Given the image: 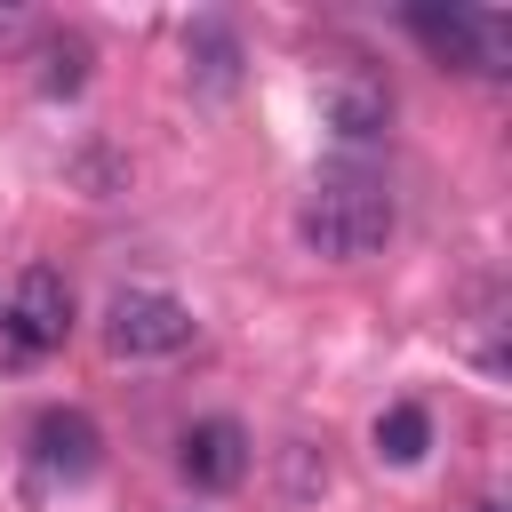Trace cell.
<instances>
[{"mask_svg":"<svg viewBox=\"0 0 512 512\" xmlns=\"http://www.w3.org/2000/svg\"><path fill=\"white\" fill-rule=\"evenodd\" d=\"M328 128H336V144H376L384 136V120H392V88L368 72V64H344L336 80H328Z\"/></svg>","mask_w":512,"mask_h":512,"instance_id":"cell-6","label":"cell"},{"mask_svg":"<svg viewBox=\"0 0 512 512\" xmlns=\"http://www.w3.org/2000/svg\"><path fill=\"white\" fill-rule=\"evenodd\" d=\"M424 448H432V416H424L416 400H392V408L376 416V456H384V464H416Z\"/></svg>","mask_w":512,"mask_h":512,"instance_id":"cell-9","label":"cell"},{"mask_svg":"<svg viewBox=\"0 0 512 512\" xmlns=\"http://www.w3.org/2000/svg\"><path fill=\"white\" fill-rule=\"evenodd\" d=\"M80 80H88V40L80 32H40V88L72 96Z\"/></svg>","mask_w":512,"mask_h":512,"instance_id":"cell-10","label":"cell"},{"mask_svg":"<svg viewBox=\"0 0 512 512\" xmlns=\"http://www.w3.org/2000/svg\"><path fill=\"white\" fill-rule=\"evenodd\" d=\"M464 512H504V504H496V496H480V504H464Z\"/></svg>","mask_w":512,"mask_h":512,"instance_id":"cell-12","label":"cell"},{"mask_svg":"<svg viewBox=\"0 0 512 512\" xmlns=\"http://www.w3.org/2000/svg\"><path fill=\"white\" fill-rule=\"evenodd\" d=\"M64 336H72V288L48 264H24L16 288H8V304H0V360L24 368L40 352H56Z\"/></svg>","mask_w":512,"mask_h":512,"instance_id":"cell-2","label":"cell"},{"mask_svg":"<svg viewBox=\"0 0 512 512\" xmlns=\"http://www.w3.org/2000/svg\"><path fill=\"white\" fill-rule=\"evenodd\" d=\"M24 464L40 488H80L104 464V432L88 424V408H40L24 432Z\"/></svg>","mask_w":512,"mask_h":512,"instance_id":"cell-5","label":"cell"},{"mask_svg":"<svg viewBox=\"0 0 512 512\" xmlns=\"http://www.w3.org/2000/svg\"><path fill=\"white\" fill-rule=\"evenodd\" d=\"M24 32H32V16H24V8H0V48H16Z\"/></svg>","mask_w":512,"mask_h":512,"instance_id":"cell-11","label":"cell"},{"mask_svg":"<svg viewBox=\"0 0 512 512\" xmlns=\"http://www.w3.org/2000/svg\"><path fill=\"white\" fill-rule=\"evenodd\" d=\"M176 472H184L192 488H232V480L248 472V432H240L232 416H200V424L176 440Z\"/></svg>","mask_w":512,"mask_h":512,"instance_id":"cell-7","label":"cell"},{"mask_svg":"<svg viewBox=\"0 0 512 512\" xmlns=\"http://www.w3.org/2000/svg\"><path fill=\"white\" fill-rule=\"evenodd\" d=\"M192 328H200L192 304H176L168 288H112V304H104V344L120 360H168L192 344Z\"/></svg>","mask_w":512,"mask_h":512,"instance_id":"cell-3","label":"cell"},{"mask_svg":"<svg viewBox=\"0 0 512 512\" xmlns=\"http://www.w3.org/2000/svg\"><path fill=\"white\" fill-rule=\"evenodd\" d=\"M392 224H400L392 184H384L376 168H360V160L320 168L312 192L296 200V240H304L312 256H328V264H360V256H376V248L392 240Z\"/></svg>","mask_w":512,"mask_h":512,"instance_id":"cell-1","label":"cell"},{"mask_svg":"<svg viewBox=\"0 0 512 512\" xmlns=\"http://www.w3.org/2000/svg\"><path fill=\"white\" fill-rule=\"evenodd\" d=\"M408 32L440 56V64H464V72H504V56H512V24L504 16H488V8H408Z\"/></svg>","mask_w":512,"mask_h":512,"instance_id":"cell-4","label":"cell"},{"mask_svg":"<svg viewBox=\"0 0 512 512\" xmlns=\"http://www.w3.org/2000/svg\"><path fill=\"white\" fill-rule=\"evenodd\" d=\"M184 64H192V80L208 96H232L240 88V40H232V24L224 16H192L184 24Z\"/></svg>","mask_w":512,"mask_h":512,"instance_id":"cell-8","label":"cell"}]
</instances>
